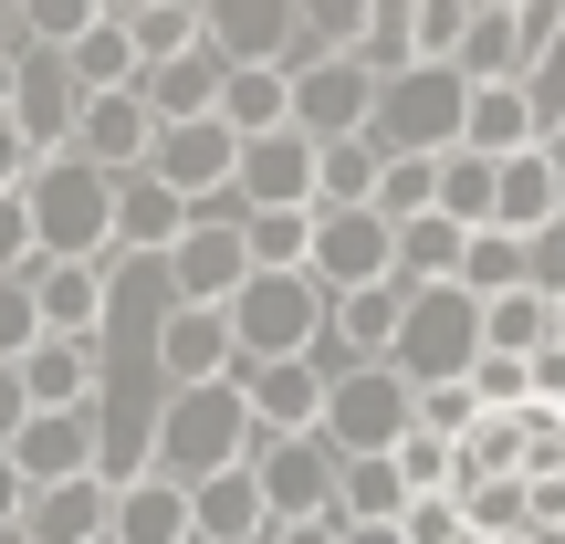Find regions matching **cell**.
Wrapping results in <instances>:
<instances>
[{"label": "cell", "mask_w": 565, "mask_h": 544, "mask_svg": "<svg viewBox=\"0 0 565 544\" xmlns=\"http://www.w3.org/2000/svg\"><path fill=\"white\" fill-rule=\"evenodd\" d=\"M11 105H21V53L0 63V126H11Z\"/></svg>", "instance_id": "obj_40"}, {"label": "cell", "mask_w": 565, "mask_h": 544, "mask_svg": "<svg viewBox=\"0 0 565 544\" xmlns=\"http://www.w3.org/2000/svg\"><path fill=\"white\" fill-rule=\"evenodd\" d=\"M408 503L419 492L398 482V461H345V513L335 524H408Z\"/></svg>", "instance_id": "obj_28"}, {"label": "cell", "mask_w": 565, "mask_h": 544, "mask_svg": "<svg viewBox=\"0 0 565 544\" xmlns=\"http://www.w3.org/2000/svg\"><path fill=\"white\" fill-rule=\"evenodd\" d=\"M273 544H345V524H273Z\"/></svg>", "instance_id": "obj_39"}, {"label": "cell", "mask_w": 565, "mask_h": 544, "mask_svg": "<svg viewBox=\"0 0 565 544\" xmlns=\"http://www.w3.org/2000/svg\"><path fill=\"white\" fill-rule=\"evenodd\" d=\"M11 53H32V21H21V0H0V63Z\"/></svg>", "instance_id": "obj_38"}, {"label": "cell", "mask_w": 565, "mask_h": 544, "mask_svg": "<svg viewBox=\"0 0 565 544\" xmlns=\"http://www.w3.org/2000/svg\"><path fill=\"white\" fill-rule=\"evenodd\" d=\"M419 429V387L398 377V366H366V377H335V398H324V440L345 450V461H398V440Z\"/></svg>", "instance_id": "obj_6"}, {"label": "cell", "mask_w": 565, "mask_h": 544, "mask_svg": "<svg viewBox=\"0 0 565 544\" xmlns=\"http://www.w3.org/2000/svg\"><path fill=\"white\" fill-rule=\"evenodd\" d=\"M315 282L335 303L398 282V221H377V210H315Z\"/></svg>", "instance_id": "obj_8"}, {"label": "cell", "mask_w": 565, "mask_h": 544, "mask_svg": "<svg viewBox=\"0 0 565 544\" xmlns=\"http://www.w3.org/2000/svg\"><path fill=\"white\" fill-rule=\"evenodd\" d=\"M324 314H335V294H324L315 273H252L242 303H231V324H242V366H294L324 345Z\"/></svg>", "instance_id": "obj_5"}, {"label": "cell", "mask_w": 565, "mask_h": 544, "mask_svg": "<svg viewBox=\"0 0 565 544\" xmlns=\"http://www.w3.org/2000/svg\"><path fill=\"white\" fill-rule=\"evenodd\" d=\"M0 273H42V231H32V189L0 200Z\"/></svg>", "instance_id": "obj_33"}, {"label": "cell", "mask_w": 565, "mask_h": 544, "mask_svg": "<svg viewBox=\"0 0 565 544\" xmlns=\"http://www.w3.org/2000/svg\"><path fill=\"white\" fill-rule=\"evenodd\" d=\"M252 471H263L273 524H335V513H345V450L324 440V429H315V440H263Z\"/></svg>", "instance_id": "obj_7"}, {"label": "cell", "mask_w": 565, "mask_h": 544, "mask_svg": "<svg viewBox=\"0 0 565 544\" xmlns=\"http://www.w3.org/2000/svg\"><path fill=\"white\" fill-rule=\"evenodd\" d=\"M555 345V303L545 294H503L492 303V356H545Z\"/></svg>", "instance_id": "obj_30"}, {"label": "cell", "mask_w": 565, "mask_h": 544, "mask_svg": "<svg viewBox=\"0 0 565 544\" xmlns=\"http://www.w3.org/2000/svg\"><path fill=\"white\" fill-rule=\"evenodd\" d=\"M482 356H492V303L482 294H461V282H440V294H408V324H398V377L419 387H471L482 377Z\"/></svg>", "instance_id": "obj_2"}, {"label": "cell", "mask_w": 565, "mask_h": 544, "mask_svg": "<svg viewBox=\"0 0 565 544\" xmlns=\"http://www.w3.org/2000/svg\"><path fill=\"white\" fill-rule=\"evenodd\" d=\"M0 544H32V534H21V524H0Z\"/></svg>", "instance_id": "obj_42"}, {"label": "cell", "mask_w": 565, "mask_h": 544, "mask_svg": "<svg viewBox=\"0 0 565 544\" xmlns=\"http://www.w3.org/2000/svg\"><path fill=\"white\" fill-rule=\"evenodd\" d=\"M398 534H408V544H471V513L440 492V503H408V524H398Z\"/></svg>", "instance_id": "obj_34"}, {"label": "cell", "mask_w": 565, "mask_h": 544, "mask_svg": "<svg viewBox=\"0 0 565 544\" xmlns=\"http://www.w3.org/2000/svg\"><path fill=\"white\" fill-rule=\"evenodd\" d=\"M471 21H482V0H419V63H461Z\"/></svg>", "instance_id": "obj_32"}, {"label": "cell", "mask_w": 565, "mask_h": 544, "mask_svg": "<svg viewBox=\"0 0 565 544\" xmlns=\"http://www.w3.org/2000/svg\"><path fill=\"white\" fill-rule=\"evenodd\" d=\"M366 137H377L387 158H461V137H471V74H461V63L398 74L377 95V126H366Z\"/></svg>", "instance_id": "obj_3"}, {"label": "cell", "mask_w": 565, "mask_h": 544, "mask_svg": "<svg viewBox=\"0 0 565 544\" xmlns=\"http://www.w3.org/2000/svg\"><path fill=\"white\" fill-rule=\"evenodd\" d=\"M32 294H42V335L95 345L105 335V303H116V263H42Z\"/></svg>", "instance_id": "obj_16"}, {"label": "cell", "mask_w": 565, "mask_h": 544, "mask_svg": "<svg viewBox=\"0 0 565 544\" xmlns=\"http://www.w3.org/2000/svg\"><path fill=\"white\" fill-rule=\"evenodd\" d=\"M555 221H565V189H555V158L534 147V158L503 168V231H513V242H534V231H555Z\"/></svg>", "instance_id": "obj_24"}, {"label": "cell", "mask_w": 565, "mask_h": 544, "mask_svg": "<svg viewBox=\"0 0 565 544\" xmlns=\"http://www.w3.org/2000/svg\"><path fill=\"white\" fill-rule=\"evenodd\" d=\"M242 398H252V419H263V440H315L335 387H324L315 356H294V366H242Z\"/></svg>", "instance_id": "obj_13"}, {"label": "cell", "mask_w": 565, "mask_h": 544, "mask_svg": "<svg viewBox=\"0 0 565 544\" xmlns=\"http://www.w3.org/2000/svg\"><path fill=\"white\" fill-rule=\"evenodd\" d=\"M534 294L565 303V221H555V231H534Z\"/></svg>", "instance_id": "obj_36"}, {"label": "cell", "mask_w": 565, "mask_h": 544, "mask_svg": "<svg viewBox=\"0 0 565 544\" xmlns=\"http://www.w3.org/2000/svg\"><path fill=\"white\" fill-rule=\"evenodd\" d=\"M168 282H179V303H200V314H231L242 282H252V231H242V210H210V221L168 252Z\"/></svg>", "instance_id": "obj_9"}, {"label": "cell", "mask_w": 565, "mask_h": 544, "mask_svg": "<svg viewBox=\"0 0 565 544\" xmlns=\"http://www.w3.org/2000/svg\"><path fill=\"white\" fill-rule=\"evenodd\" d=\"M21 387H32V408H42V419H63V408H95L105 356H95V345H74V335H42L32 356H21Z\"/></svg>", "instance_id": "obj_18"}, {"label": "cell", "mask_w": 565, "mask_h": 544, "mask_svg": "<svg viewBox=\"0 0 565 544\" xmlns=\"http://www.w3.org/2000/svg\"><path fill=\"white\" fill-rule=\"evenodd\" d=\"M84 105H95V95H84V74H74L63 53H42V42H32V53H21V105H11V126L32 137V158H42V168H53V158H74Z\"/></svg>", "instance_id": "obj_10"}, {"label": "cell", "mask_w": 565, "mask_h": 544, "mask_svg": "<svg viewBox=\"0 0 565 544\" xmlns=\"http://www.w3.org/2000/svg\"><path fill=\"white\" fill-rule=\"evenodd\" d=\"M42 179V158H32V137L21 126H0V200H21V189Z\"/></svg>", "instance_id": "obj_35"}, {"label": "cell", "mask_w": 565, "mask_h": 544, "mask_svg": "<svg viewBox=\"0 0 565 544\" xmlns=\"http://www.w3.org/2000/svg\"><path fill=\"white\" fill-rule=\"evenodd\" d=\"M42 345V294H32V273H0V366H21Z\"/></svg>", "instance_id": "obj_31"}, {"label": "cell", "mask_w": 565, "mask_h": 544, "mask_svg": "<svg viewBox=\"0 0 565 544\" xmlns=\"http://www.w3.org/2000/svg\"><path fill=\"white\" fill-rule=\"evenodd\" d=\"M545 158H555V189H565V126H555V137H545Z\"/></svg>", "instance_id": "obj_41"}, {"label": "cell", "mask_w": 565, "mask_h": 544, "mask_svg": "<svg viewBox=\"0 0 565 544\" xmlns=\"http://www.w3.org/2000/svg\"><path fill=\"white\" fill-rule=\"evenodd\" d=\"M461 74H471V84H524V74H534L524 0H482V21H471V42H461Z\"/></svg>", "instance_id": "obj_22"}, {"label": "cell", "mask_w": 565, "mask_h": 544, "mask_svg": "<svg viewBox=\"0 0 565 544\" xmlns=\"http://www.w3.org/2000/svg\"><path fill=\"white\" fill-rule=\"evenodd\" d=\"M137 95H147V116H158V126H200V116H221V95H231V63H221V53L158 63V74H147Z\"/></svg>", "instance_id": "obj_21"}, {"label": "cell", "mask_w": 565, "mask_h": 544, "mask_svg": "<svg viewBox=\"0 0 565 544\" xmlns=\"http://www.w3.org/2000/svg\"><path fill=\"white\" fill-rule=\"evenodd\" d=\"M440 210L461 231H503V158H471V147H461L450 179H440Z\"/></svg>", "instance_id": "obj_27"}, {"label": "cell", "mask_w": 565, "mask_h": 544, "mask_svg": "<svg viewBox=\"0 0 565 544\" xmlns=\"http://www.w3.org/2000/svg\"><path fill=\"white\" fill-rule=\"evenodd\" d=\"M21 513H32V471L0 450V524H21Z\"/></svg>", "instance_id": "obj_37"}, {"label": "cell", "mask_w": 565, "mask_h": 544, "mask_svg": "<svg viewBox=\"0 0 565 544\" xmlns=\"http://www.w3.org/2000/svg\"><path fill=\"white\" fill-rule=\"evenodd\" d=\"M471 158H534V147H545V116H534V95L524 84H471Z\"/></svg>", "instance_id": "obj_19"}, {"label": "cell", "mask_w": 565, "mask_h": 544, "mask_svg": "<svg viewBox=\"0 0 565 544\" xmlns=\"http://www.w3.org/2000/svg\"><path fill=\"white\" fill-rule=\"evenodd\" d=\"M252 450H263V419H252L242 377H231V387H179V398H168V419H158V471H168L179 492L252 471Z\"/></svg>", "instance_id": "obj_1"}, {"label": "cell", "mask_w": 565, "mask_h": 544, "mask_svg": "<svg viewBox=\"0 0 565 544\" xmlns=\"http://www.w3.org/2000/svg\"><path fill=\"white\" fill-rule=\"evenodd\" d=\"M116 544H200V503L168 471H147V482L116 492Z\"/></svg>", "instance_id": "obj_20"}, {"label": "cell", "mask_w": 565, "mask_h": 544, "mask_svg": "<svg viewBox=\"0 0 565 544\" xmlns=\"http://www.w3.org/2000/svg\"><path fill=\"white\" fill-rule=\"evenodd\" d=\"M74 158L105 168V179H147V158H158V116H147V95H95V105H84Z\"/></svg>", "instance_id": "obj_14"}, {"label": "cell", "mask_w": 565, "mask_h": 544, "mask_svg": "<svg viewBox=\"0 0 565 544\" xmlns=\"http://www.w3.org/2000/svg\"><path fill=\"white\" fill-rule=\"evenodd\" d=\"M189 231H200V210H189L168 179H126L116 189V263H168Z\"/></svg>", "instance_id": "obj_15"}, {"label": "cell", "mask_w": 565, "mask_h": 544, "mask_svg": "<svg viewBox=\"0 0 565 544\" xmlns=\"http://www.w3.org/2000/svg\"><path fill=\"white\" fill-rule=\"evenodd\" d=\"M21 534L32 544H116V482H63V492H32V513H21Z\"/></svg>", "instance_id": "obj_17"}, {"label": "cell", "mask_w": 565, "mask_h": 544, "mask_svg": "<svg viewBox=\"0 0 565 544\" xmlns=\"http://www.w3.org/2000/svg\"><path fill=\"white\" fill-rule=\"evenodd\" d=\"M377 95H387V84L366 74L356 53H335V63H315V74H294V126L315 147H345V137L377 126Z\"/></svg>", "instance_id": "obj_12"}, {"label": "cell", "mask_w": 565, "mask_h": 544, "mask_svg": "<svg viewBox=\"0 0 565 544\" xmlns=\"http://www.w3.org/2000/svg\"><path fill=\"white\" fill-rule=\"evenodd\" d=\"M263 210H324V147L303 126L242 147V221H263Z\"/></svg>", "instance_id": "obj_11"}, {"label": "cell", "mask_w": 565, "mask_h": 544, "mask_svg": "<svg viewBox=\"0 0 565 544\" xmlns=\"http://www.w3.org/2000/svg\"><path fill=\"white\" fill-rule=\"evenodd\" d=\"M116 189L105 168L53 158L32 179V231H42V263H116Z\"/></svg>", "instance_id": "obj_4"}, {"label": "cell", "mask_w": 565, "mask_h": 544, "mask_svg": "<svg viewBox=\"0 0 565 544\" xmlns=\"http://www.w3.org/2000/svg\"><path fill=\"white\" fill-rule=\"evenodd\" d=\"M356 63H366L377 84L419 74V0H377V11H366V42H356Z\"/></svg>", "instance_id": "obj_26"}, {"label": "cell", "mask_w": 565, "mask_h": 544, "mask_svg": "<svg viewBox=\"0 0 565 544\" xmlns=\"http://www.w3.org/2000/svg\"><path fill=\"white\" fill-rule=\"evenodd\" d=\"M200 544H273V503H263V471H231V482H200Z\"/></svg>", "instance_id": "obj_23"}, {"label": "cell", "mask_w": 565, "mask_h": 544, "mask_svg": "<svg viewBox=\"0 0 565 544\" xmlns=\"http://www.w3.org/2000/svg\"><path fill=\"white\" fill-rule=\"evenodd\" d=\"M252 231V273H315V210H263Z\"/></svg>", "instance_id": "obj_29"}, {"label": "cell", "mask_w": 565, "mask_h": 544, "mask_svg": "<svg viewBox=\"0 0 565 544\" xmlns=\"http://www.w3.org/2000/svg\"><path fill=\"white\" fill-rule=\"evenodd\" d=\"M555 345H565V303H555Z\"/></svg>", "instance_id": "obj_43"}, {"label": "cell", "mask_w": 565, "mask_h": 544, "mask_svg": "<svg viewBox=\"0 0 565 544\" xmlns=\"http://www.w3.org/2000/svg\"><path fill=\"white\" fill-rule=\"evenodd\" d=\"M461 294H482V303H503V294H534V242H513V231H471Z\"/></svg>", "instance_id": "obj_25"}]
</instances>
